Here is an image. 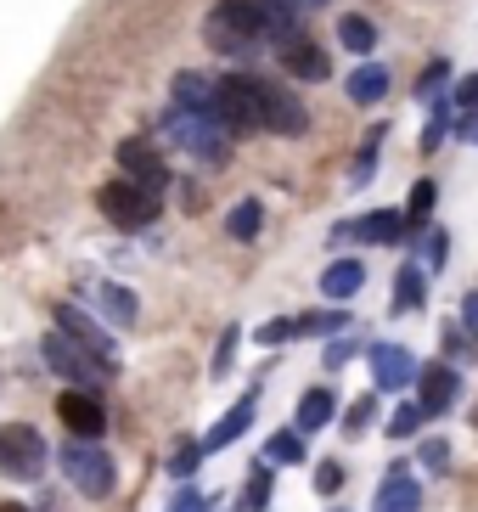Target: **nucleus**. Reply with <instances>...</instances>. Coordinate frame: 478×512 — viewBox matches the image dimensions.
Listing matches in <instances>:
<instances>
[{"label": "nucleus", "mask_w": 478, "mask_h": 512, "mask_svg": "<svg viewBox=\"0 0 478 512\" xmlns=\"http://www.w3.org/2000/svg\"><path fill=\"white\" fill-rule=\"evenodd\" d=\"M242 507H248V512H265L270 507V462H259L254 473H248V484H242Z\"/></svg>", "instance_id": "cd10ccee"}, {"label": "nucleus", "mask_w": 478, "mask_h": 512, "mask_svg": "<svg viewBox=\"0 0 478 512\" xmlns=\"http://www.w3.org/2000/svg\"><path fill=\"white\" fill-rule=\"evenodd\" d=\"M259 226H265V209H259L254 197H248V203H237V209H231V220H225V231H231L237 242H254Z\"/></svg>", "instance_id": "bb28decb"}, {"label": "nucleus", "mask_w": 478, "mask_h": 512, "mask_svg": "<svg viewBox=\"0 0 478 512\" xmlns=\"http://www.w3.org/2000/svg\"><path fill=\"white\" fill-rule=\"evenodd\" d=\"M282 62H287V74L304 79V85H321V79H332V57H327L321 46H310V40L287 46V51H282Z\"/></svg>", "instance_id": "f3484780"}, {"label": "nucleus", "mask_w": 478, "mask_h": 512, "mask_svg": "<svg viewBox=\"0 0 478 512\" xmlns=\"http://www.w3.org/2000/svg\"><path fill=\"white\" fill-rule=\"evenodd\" d=\"M203 507H209V501L197 496V490H180V496L169 501V512H203Z\"/></svg>", "instance_id": "37998d69"}, {"label": "nucleus", "mask_w": 478, "mask_h": 512, "mask_svg": "<svg viewBox=\"0 0 478 512\" xmlns=\"http://www.w3.org/2000/svg\"><path fill=\"white\" fill-rule=\"evenodd\" d=\"M332 422V394L327 389H304L299 400V434H315V428H327Z\"/></svg>", "instance_id": "b1692460"}, {"label": "nucleus", "mask_w": 478, "mask_h": 512, "mask_svg": "<svg viewBox=\"0 0 478 512\" xmlns=\"http://www.w3.org/2000/svg\"><path fill=\"white\" fill-rule=\"evenodd\" d=\"M57 417L74 439H102L107 434V411H102V400H96V389H62Z\"/></svg>", "instance_id": "6e6552de"}, {"label": "nucleus", "mask_w": 478, "mask_h": 512, "mask_svg": "<svg viewBox=\"0 0 478 512\" xmlns=\"http://www.w3.org/2000/svg\"><path fill=\"white\" fill-rule=\"evenodd\" d=\"M372 411H377V400H372V394H366V400H355V406H349V417H344V428H349V434H360V428L372 422Z\"/></svg>", "instance_id": "4c0bfd02"}, {"label": "nucleus", "mask_w": 478, "mask_h": 512, "mask_svg": "<svg viewBox=\"0 0 478 512\" xmlns=\"http://www.w3.org/2000/svg\"><path fill=\"white\" fill-rule=\"evenodd\" d=\"M57 327L68 332V338H79V344H90L96 355H107V361H119V355H113V338H107L102 327H90V316H79L74 304H62V310H57Z\"/></svg>", "instance_id": "aec40b11"}, {"label": "nucleus", "mask_w": 478, "mask_h": 512, "mask_svg": "<svg viewBox=\"0 0 478 512\" xmlns=\"http://www.w3.org/2000/svg\"><path fill=\"white\" fill-rule=\"evenodd\" d=\"M315 490H321V496H338V490H344V467L321 462V467H315Z\"/></svg>", "instance_id": "e433bc0d"}, {"label": "nucleus", "mask_w": 478, "mask_h": 512, "mask_svg": "<svg viewBox=\"0 0 478 512\" xmlns=\"http://www.w3.org/2000/svg\"><path fill=\"white\" fill-rule=\"evenodd\" d=\"M164 136L175 141L180 152H192L197 164H225L231 158V124L220 113H192V107H169L164 113Z\"/></svg>", "instance_id": "f257e3e1"}, {"label": "nucleus", "mask_w": 478, "mask_h": 512, "mask_svg": "<svg viewBox=\"0 0 478 512\" xmlns=\"http://www.w3.org/2000/svg\"><path fill=\"white\" fill-rule=\"evenodd\" d=\"M434 203H439V186L434 181H417V186H411V203H405V226L422 231L428 220H434Z\"/></svg>", "instance_id": "393cba45"}, {"label": "nucleus", "mask_w": 478, "mask_h": 512, "mask_svg": "<svg viewBox=\"0 0 478 512\" xmlns=\"http://www.w3.org/2000/svg\"><path fill=\"white\" fill-rule=\"evenodd\" d=\"M96 209H102L119 231H147L152 220H158V197H152L147 186H135L130 175H119V181H107L102 192H96Z\"/></svg>", "instance_id": "423d86ee"}, {"label": "nucleus", "mask_w": 478, "mask_h": 512, "mask_svg": "<svg viewBox=\"0 0 478 512\" xmlns=\"http://www.w3.org/2000/svg\"><path fill=\"white\" fill-rule=\"evenodd\" d=\"M214 113H220L231 130H265L270 119V85L254 74H225L220 96H214Z\"/></svg>", "instance_id": "39448f33"}, {"label": "nucleus", "mask_w": 478, "mask_h": 512, "mask_svg": "<svg viewBox=\"0 0 478 512\" xmlns=\"http://www.w3.org/2000/svg\"><path fill=\"white\" fill-rule=\"evenodd\" d=\"M422 462L434 467V473H445V467H450V445H445V439H428V445H422Z\"/></svg>", "instance_id": "ea45409f"}, {"label": "nucleus", "mask_w": 478, "mask_h": 512, "mask_svg": "<svg viewBox=\"0 0 478 512\" xmlns=\"http://www.w3.org/2000/svg\"><path fill=\"white\" fill-rule=\"evenodd\" d=\"M417 372H422V366H417V355H411L405 344H377L372 349V377H377V389H383V394L411 389Z\"/></svg>", "instance_id": "f8f14e48"}, {"label": "nucleus", "mask_w": 478, "mask_h": 512, "mask_svg": "<svg viewBox=\"0 0 478 512\" xmlns=\"http://www.w3.org/2000/svg\"><path fill=\"white\" fill-rule=\"evenodd\" d=\"M445 74H450L445 62H434V68L417 79V96H422V102H439V96H445Z\"/></svg>", "instance_id": "c9c22d12"}, {"label": "nucleus", "mask_w": 478, "mask_h": 512, "mask_svg": "<svg viewBox=\"0 0 478 512\" xmlns=\"http://www.w3.org/2000/svg\"><path fill=\"white\" fill-rule=\"evenodd\" d=\"M372 512H422V490H417V479L405 473V462H394V467H389V479L377 484Z\"/></svg>", "instance_id": "4468645a"}, {"label": "nucleus", "mask_w": 478, "mask_h": 512, "mask_svg": "<svg viewBox=\"0 0 478 512\" xmlns=\"http://www.w3.org/2000/svg\"><path fill=\"white\" fill-rule=\"evenodd\" d=\"M0 512H29V507H17V501H0Z\"/></svg>", "instance_id": "49530a36"}, {"label": "nucleus", "mask_w": 478, "mask_h": 512, "mask_svg": "<svg viewBox=\"0 0 478 512\" xmlns=\"http://www.w3.org/2000/svg\"><path fill=\"white\" fill-rule=\"evenodd\" d=\"M405 209H377V214H360V220H349V226L332 231V242L338 237H355V242H372V248H394V242H405Z\"/></svg>", "instance_id": "9b49d317"}, {"label": "nucleus", "mask_w": 478, "mask_h": 512, "mask_svg": "<svg viewBox=\"0 0 478 512\" xmlns=\"http://www.w3.org/2000/svg\"><path fill=\"white\" fill-rule=\"evenodd\" d=\"M197 462H203V439H180L175 456H169V473H175V479H192Z\"/></svg>", "instance_id": "2f4dec72"}, {"label": "nucleus", "mask_w": 478, "mask_h": 512, "mask_svg": "<svg viewBox=\"0 0 478 512\" xmlns=\"http://www.w3.org/2000/svg\"><path fill=\"white\" fill-rule=\"evenodd\" d=\"M462 327H467V338H478V287L462 299Z\"/></svg>", "instance_id": "a19ab883"}, {"label": "nucleus", "mask_w": 478, "mask_h": 512, "mask_svg": "<svg viewBox=\"0 0 478 512\" xmlns=\"http://www.w3.org/2000/svg\"><path fill=\"white\" fill-rule=\"evenodd\" d=\"M450 102H456V107H467V113H473V107H478V74L456 79V91H450Z\"/></svg>", "instance_id": "58836bf2"}, {"label": "nucleus", "mask_w": 478, "mask_h": 512, "mask_svg": "<svg viewBox=\"0 0 478 512\" xmlns=\"http://www.w3.org/2000/svg\"><path fill=\"white\" fill-rule=\"evenodd\" d=\"M57 462H62V473H68V484H74L79 496H90V501L113 496L119 467H113V456H107L96 439H74V434H68V445L57 451Z\"/></svg>", "instance_id": "20e7f679"}, {"label": "nucleus", "mask_w": 478, "mask_h": 512, "mask_svg": "<svg viewBox=\"0 0 478 512\" xmlns=\"http://www.w3.org/2000/svg\"><path fill=\"white\" fill-rule=\"evenodd\" d=\"M338 46L355 51V57H366V51H377V29L360 12H349V17H338Z\"/></svg>", "instance_id": "4be33fe9"}, {"label": "nucleus", "mask_w": 478, "mask_h": 512, "mask_svg": "<svg viewBox=\"0 0 478 512\" xmlns=\"http://www.w3.org/2000/svg\"><path fill=\"white\" fill-rule=\"evenodd\" d=\"M349 355H355V338H332L327 344V366H344Z\"/></svg>", "instance_id": "79ce46f5"}, {"label": "nucleus", "mask_w": 478, "mask_h": 512, "mask_svg": "<svg viewBox=\"0 0 478 512\" xmlns=\"http://www.w3.org/2000/svg\"><path fill=\"white\" fill-rule=\"evenodd\" d=\"M377 147H383V130H372V136H366V147H360V158H355V186H366V181H372Z\"/></svg>", "instance_id": "f704fd0d"}, {"label": "nucleus", "mask_w": 478, "mask_h": 512, "mask_svg": "<svg viewBox=\"0 0 478 512\" xmlns=\"http://www.w3.org/2000/svg\"><path fill=\"white\" fill-rule=\"evenodd\" d=\"M254 411H259V389H248V394L237 400V406H231V411H225V417L209 428V439H203V456L225 451V445H237V439L248 434V422H254Z\"/></svg>", "instance_id": "ddd939ff"}, {"label": "nucleus", "mask_w": 478, "mask_h": 512, "mask_svg": "<svg viewBox=\"0 0 478 512\" xmlns=\"http://www.w3.org/2000/svg\"><path fill=\"white\" fill-rule=\"evenodd\" d=\"M96 299H102V310H107L113 321H119V327H135V316H141V304H135L130 287H113V282H107L102 293H96Z\"/></svg>", "instance_id": "a878e982"}, {"label": "nucleus", "mask_w": 478, "mask_h": 512, "mask_svg": "<svg viewBox=\"0 0 478 512\" xmlns=\"http://www.w3.org/2000/svg\"><path fill=\"white\" fill-rule=\"evenodd\" d=\"M45 439H40V428H29V422H0V473L6 479H23V484H34L45 473Z\"/></svg>", "instance_id": "0eeeda50"}, {"label": "nucleus", "mask_w": 478, "mask_h": 512, "mask_svg": "<svg viewBox=\"0 0 478 512\" xmlns=\"http://www.w3.org/2000/svg\"><path fill=\"white\" fill-rule=\"evenodd\" d=\"M209 40L225 51V57H248V51L270 46L259 0H220V6L209 12Z\"/></svg>", "instance_id": "7ed1b4c3"}, {"label": "nucleus", "mask_w": 478, "mask_h": 512, "mask_svg": "<svg viewBox=\"0 0 478 512\" xmlns=\"http://www.w3.org/2000/svg\"><path fill=\"white\" fill-rule=\"evenodd\" d=\"M456 136H462V141H478V107H473V113H467L462 124H456Z\"/></svg>", "instance_id": "c03bdc74"}, {"label": "nucleus", "mask_w": 478, "mask_h": 512, "mask_svg": "<svg viewBox=\"0 0 478 512\" xmlns=\"http://www.w3.org/2000/svg\"><path fill=\"white\" fill-rule=\"evenodd\" d=\"M304 124H310V113H304L282 85H270V119H265V130H276V136H304Z\"/></svg>", "instance_id": "6ab92c4d"}, {"label": "nucleus", "mask_w": 478, "mask_h": 512, "mask_svg": "<svg viewBox=\"0 0 478 512\" xmlns=\"http://www.w3.org/2000/svg\"><path fill=\"white\" fill-rule=\"evenodd\" d=\"M237 344H242V332H237V327H225V332H220V344H214V366H209L214 377L231 372V355H237Z\"/></svg>", "instance_id": "72a5a7b5"}, {"label": "nucleus", "mask_w": 478, "mask_h": 512, "mask_svg": "<svg viewBox=\"0 0 478 512\" xmlns=\"http://www.w3.org/2000/svg\"><path fill=\"white\" fill-rule=\"evenodd\" d=\"M287 338H299V321H265V327L254 332V344H265V349H276V344H287Z\"/></svg>", "instance_id": "473e14b6"}, {"label": "nucleus", "mask_w": 478, "mask_h": 512, "mask_svg": "<svg viewBox=\"0 0 478 512\" xmlns=\"http://www.w3.org/2000/svg\"><path fill=\"white\" fill-rule=\"evenodd\" d=\"M349 327H355V316H349L344 304L338 310H310V316H299V338H338Z\"/></svg>", "instance_id": "412c9836"}, {"label": "nucleus", "mask_w": 478, "mask_h": 512, "mask_svg": "<svg viewBox=\"0 0 478 512\" xmlns=\"http://www.w3.org/2000/svg\"><path fill=\"white\" fill-rule=\"evenodd\" d=\"M119 169L130 175L135 186H147L152 197H164V186H169V164H164V152L152 147V141H141V136H130L119 147Z\"/></svg>", "instance_id": "1a4fd4ad"}, {"label": "nucleus", "mask_w": 478, "mask_h": 512, "mask_svg": "<svg viewBox=\"0 0 478 512\" xmlns=\"http://www.w3.org/2000/svg\"><path fill=\"white\" fill-rule=\"evenodd\" d=\"M417 400H422V411L428 417H445L456 400H462V377H456V366L450 361H428L417 372Z\"/></svg>", "instance_id": "9d476101"}, {"label": "nucleus", "mask_w": 478, "mask_h": 512, "mask_svg": "<svg viewBox=\"0 0 478 512\" xmlns=\"http://www.w3.org/2000/svg\"><path fill=\"white\" fill-rule=\"evenodd\" d=\"M344 96H349L355 107L383 102V96H389V68H383V62H360L355 74L344 79Z\"/></svg>", "instance_id": "dca6fc26"}, {"label": "nucleus", "mask_w": 478, "mask_h": 512, "mask_svg": "<svg viewBox=\"0 0 478 512\" xmlns=\"http://www.w3.org/2000/svg\"><path fill=\"white\" fill-rule=\"evenodd\" d=\"M40 355H45V366L57 377H68V389H102L107 377L119 372V366L107 361V355H96L90 344H79V338H68V332H45L40 338Z\"/></svg>", "instance_id": "f03ea898"}, {"label": "nucleus", "mask_w": 478, "mask_h": 512, "mask_svg": "<svg viewBox=\"0 0 478 512\" xmlns=\"http://www.w3.org/2000/svg\"><path fill=\"white\" fill-rule=\"evenodd\" d=\"M214 96H220V79L197 74V68H180V74L169 79V107H192V113H209Z\"/></svg>", "instance_id": "2eb2a0df"}, {"label": "nucleus", "mask_w": 478, "mask_h": 512, "mask_svg": "<svg viewBox=\"0 0 478 512\" xmlns=\"http://www.w3.org/2000/svg\"><path fill=\"white\" fill-rule=\"evenodd\" d=\"M265 462H270V467L304 462V434H299V428H276V434L265 439Z\"/></svg>", "instance_id": "5701e85b"}, {"label": "nucleus", "mask_w": 478, "mask_h": 512, "mask_svg": "<svg viewBox=\"0 0 478 512\" xmlns=\"http://www.w3.org/2000/svg\"><path fill=\"white\" fill-rule=\"evenodd\" d=\"M422 282H428V276H422V265H405L400 287H394V310H417V304H422Z\"/></svg>", "instance_id": "c85d7f7f"}, {"label": "nucleus", "mask_w": 478, "mask_h": 512, "mask_svg": "<svg viewBox=\"0 0 478 512\" xmlns=\"http://www.w3.org/2000/svg\"><path fill=\"white\" fill-rule=\"evenodd\" d=\"M428 422V411H422V400H411V406H394V417H389V439H411Z\"/></svg>", "instance_id": "7c9ffc66"}, {"label": "nucleus", "mask_w": 478, "mask_h": 512, "mask_svg": "<svg viewBox=\"0 0 478 512\" xmlns=\"http://www.w3.org/2000/svg\"><path fill=\"white\" fill-rule=\"evenodd\" d=\"M360 287H366V265H360V259H332L327 271H321V293H327L332 304L355 299Z\"/></svg>", "instance_id": "a211bd4d"}, {"label": "nucleus", "mask_w": 478, "mask_h": 512, "mask_svg": "<svg viewBox=\"0 0 478 512\" xmlns=\"http://www.w3.org/2000/svg\"><path fill=\"white\" fill-rule=\"evenodd\" d=\"M445 136H450V96H439L434 113H428V130H422V152L445 147Z\"/></svg>", "instance_id": "c756f323"}, {"label": "nucleus", "mask_w": 478, "mask_h": 512, "mask_svg": "<svg viewBox=\"0 0 478 512\" xmlns=\"http://www.w3.org/2000/svg\"><path fill=\"white\" fill-rule=\"evenodd\" d=\"M293 6H299V12H321V6H327V0H293Z\"/></svg>", "instance_id": "a18cd8bd"}]
</instances>
